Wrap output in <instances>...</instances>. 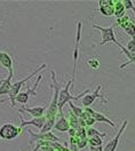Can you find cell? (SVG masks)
Returning a JSON list of instances; mask_svg holds the SVG:
<instances>
[{
    "mask_svg": "<svg viewBox=\"0 0 135 151\" xmlns=\"http://www.w3.org/2000/svg\"><path fill=\"white\" fill-rule=\"evenodd\" d=\"M76 141H77V145H78V149H79V150L85 149V147H87V144H88V139H83V140L76 139Z\"/></svg>",
    "mask_w": 135,
    "mask_h": 151,
    "instance_id": "cell-28",
    "label": "cell"
},
{
    "mask_svg": "<svg viewBox=\"0 0 135 151\" xmlns=\"http://www.w3.org/2000/svg\"><path fill=\"white\" fill-rule=\"evenodd\" d=\"M128 21H131L129 19V16L128 15H125V16H123V17H120V19H118L116 21V23H115V25H118L119 28H121L124 24H126Z\"/></svg>",
    "mask_w": 135,
    "mask_h": 151,
    "instance_id": "cell-27",
    "label": "cell"
},
{
    "mask_svg": "<svg viewBox=\"0 0 135 151\" xmlns=\"http://www.w3.org/2000/svg\"><path fill=\"white\" fill-rule=\"evenodd\" d=\"M46 68H47V64H46V63H42V64H40L38 68H36V70L32 71L28 77H24V78L19 79V80H17V81H14V83H13L11 88H10L9 93H8V101H9V103L11 106H16L15 99H16V96L19 94V92L22 91V87L24 86V84L28 83L31 78L36 77V76L39 75V73H41L42 70H45Z\"/></svg>",
    "mask_w": 135,
    "mask_h": 151,
    "instance_id": "cell-2",
    "label": "cell"
},
{
    "mask_svg": "<svg viewBox=\"0 0 135 151\" xmlns=\"http://www.w3.org/2000/svg\"><path fill=\"white\" fill-rule=\"evenodd\" d=\"M84 123H85V126H86V127H92V126H93L94 124L96 123V122H95V119H94V118H92V117H88V118H87V119L85 120V122H84Z\"/></svg>",
    "mask_w": 135,
    "mask_h": 151,
    "instance_id": "cell-29",
    "label": "cell"
},
{
    "mask_svg": "<svg viewBox=\"0 0 135 151\" xmlns=\"http://www.w3.org/2000/svg\"><path fill=\"white\" fill-rule=\"evenodd\" d=\"M19 119H21V128L23 129L25 126H34L36 128H38V129H41L42 128V126H44V124L46 122V118H45V116L44 117H40V118H32V119H30V120H25L24 118H23V116L19 113Z\"/></svg>",
    "mask_w": 135,
    "mask_h": 151,
    "instance_id": "cell-13",
    "label": "cell"
},
{
    "mask_svg": "<svg viewBox=\"0 0 135 151\" xmlns=\"http://www.w3.org/2000/svg\"><path fill=\"white\" fill-rule=\"evenodd\" d=\"M41 79H42V72L38 75V78L34 81V84H33L32 87H28V88H25V89H23V91L19 92V94L15 99V102L16 103H21L22 105H25V104L28 103L30 96H36L37 95V88H38Z\"/></svg>",
    "mask_w": 135,
    "mask_h": 151,
    "instance_id": "cell-5",
    "label": "cell"
},
{
    "mask_svg": "<svg viewBox=\"0 0 135 151\" xmlns=\"http://www.w3.org/2000/svg\"><path fill=\"white\" fill-rule=\"evenodd\" d=\"M0 65L6 70H11L14 69V61L7 52H4L0 49Z\"/></svg>",
    "mask_w": 135,
    "mask_h": 151,
    "instance_id": "cell-15",
    "label": "cell"
},
{
    "mask_svg": "<svg viewBox=\"0 0 135 151\" xmlns=\"http://www.w3.org/2000/svg\"><path fill=\"white\" fill-rule=\"evenodd\" d=\"M115 23L111 24L110 27L108 28H103V27H100L97 24H92V28L95 29V30H98L101 32V37H102V40L98 42V46H103L106 44H109V42H113V44H117L118 40L116 38V35H115Z\"/></svg>",
    "mask_w": 135,
    "mask_h": 151,
    "instance_id": "cell-4",
    "label": "cell"
},
{
    "mask_svg": "<svg viewBox=\"0 0 135 151\" xmlns=\"http://www.w3.org/2000/svg\"><path fill=\"white\" fill-rule=\"evenodd\" d=\"M39 149H40V147H39L38 144H36V148H34V149H32V151H38Z\"/></svg>",
    "mask_w": 135,
    "mask_h": 151,
    "instance_id": "cell-31",
    "label": "cell"
},
{
    "mask_svg": "<svg viewBox=\"0 0 135 151\" xmlns=\"http://www.w3.org/2000/svg\"><path fill=\"white\" fill-rule=\"evenodd\" d=\"M53 128H54L55 131H58V132L68 133L69 129H70V125H69V122H68V119L64 116H60L57 122L54 124Z\"/></svg>",
    "mask_w": 135,
    "mask_h": 151,
    "instance_id": "cell-16",
    "label": "cell"
},
{
    "mask_svg": "<svg viewBox=\"0 0 135 151\" xmlns=\"http://www.w3.org/2000/svg\"><path fill=\"white\" fill-rule=\"evenodd\" d=\"M84 110H85L87 113H89V116H90L92 118H94V119H95V122L108 124V125H110L111 127L116 128V124L113 123L111 119H109L106 116H104L102 112H97V111H95V110H94V109H92V108H85Z\"/></svg>",
    "mask_w": 135,
    "mask_h": 151,
    "instance_id": "cell-10",
    "label": "cell"
},
{
    "mask_svg": "<svg viewBox=\"0 0 135 151\" xmlns=\"http://www.w3.org/2000/svg\"><path fill=\"white\" fill-rule=\"evenodd\" d=\"M87 64H88L89 68H92V69H94V70H97V69L100 68V61L97 60L96 57H90V58H88Z\"/></svg>",
    "mask_w": 135,
    "mask_h": 151,
    "instance_id": "cell-24",
    "label": "cell"
},
{
    "mask_svg": "<svg viewBox=\"0 0 135 151\" xmlns=\"http://www.w3.org/2000/svg\"><path fill=\"white\" fill-rule=\"evenodd\" d=\"M2 80H4V79H0V85H1V83H2Z\"/></svg>",
    "mask_w": 135,
    "mask_h": 151,
    "instance_id": "cell-32",
    "label": "cell"
},
{
    "mask_svg": "<svg viewBox=\"0 0 135 151\" xmlns=\"http://www.w3.org/2000/svg\"><path fill=\"white\" fill-rule=\"evenodd\" d=\"M19 113L27 112L31 114L32 118H40V117H44L45 112H46V106H34V108H29L27 105H23L22 108L17 109Z\"/></svg>",
    "mask_w": 135,
    "mask_h": 151,
    "instance_id": "cell-12",
    "label": "cell"
},
{
    "mask_svg": "<svg viewBox=\"0 0 135 151\" xmlns=\"http://www.w3.org/2000/svg\"><path fill=\"white\" fill-rule=\"evenodd\" d=\"M13 77H14V69L8 71V76L2 80L0 85V96L2 95H8L11 85H13Z\"/></svg>",
    "mask_w": 135,
    "mask_h": 151,
    "instance_id": "cell-14",
    "label": "cell"
},
{
    "mask_svg": "<svg viewBox=\"0 0 135 151\" xmlns=\"http://www.w3.org/2000/svg\"><path fill=\"white\" fill-rule=\"evenodd\" d=\"M86 135H87V139L89 137H94V136H100V137H106V133H101L98 132L97 129L93 128V127H86Z\"/></svg>",
    "mask_w": 135,
    "mask_h": 151,
    "instance_id": "cell-20",
    "label": "cell"
},
{
    "mask_svg": "<svg viewBox=\"0 0 135 151\" xmlns=\"http://www.w3.org/2000/svg\"><path fill=\"white\" fill-rule=\"evenodd\" d=\"M69 142H70V147H69V149L70 151H79L78 149V145H77V141H76V137L75 136H69Z\"/></svg>",
    "mask_w": 135,
    "mask_h": 151,
    "instance_id": "cell-25",
    "label": "cell"
},
{
    "mask_svg": "<svg viewBox=\"0 0 135 151\" xmlns=\"http://www.w3.org/2000/svg\"><path fill=\"white\" fill-rule=\"evenodd\" d=\"M127 125H128V122L124 120L123 124H121V126L118 129V133H117L111 140H109V141L106 142V144L103 147V151H117L118 144H119V141H120V137H121V135L125 132Z\"/></svg>",
    "mask_w": 135,
    "mask_h": 151,
    "instance_id": "cell-8",
    "label": "cell"
},
{
    "mask_svg": "<svg viewBox=\"0 0 135 151\" xmlns=\"http://www.w3.org/2000/svg\"><path fill=\"white\" fill-rule=\"evenodd\" d=\"M101 89H102V85L100 84V85L96 86L95 91H93V92H90V93H88V94L85 95V96L81 99V103H83V105H84L85 108H89L92 104L96 101L97 99H100L103 104L108 103V100L106 99V95L101 94Z\"/></svg>",
    "mask_w": 135,
    "mask_h": 151,
    "instance_id": "cell-7",
    "label": "cell"
},
{
    "mask_svg": "<svg viewBox=\"0 0 135 151\" xmlns=\"http://www.w3.org/2000/svg\"><path fill=\"white\" fill-rule=\"evenodd\" d=\"M21 132H22L21 127H17L15 124L7 122L0 126V140L13 141L21 134Z\"/></svg>",
    "mask_w": 135,
    "mask_h": 151,
    "instance_id": "cell-3",
    "label": "cell"
},
{
    "mask_svg": "<svg viewBox=\"0 0 135 151\" xmlns=\"http://www.w3.org/2000/svg\"><path fill=\"white\" fill-rule=\"evenodd\" d=\"M120 29L125 32L126 35L131 36L132 39L135 38V23L133 22V21H128V22H127L126 24H124Z\"/></svg>",
    "mask_w": 135,
    "mask_h": 151,
    "instance_id": "cell-19",
    "label": "cell"
},
{
    "mask_svg": "<svg viewBox=\"0 0 135 151\" xmlns=\"http://www.w3.org/2000/svg\"><path fill=\"white\" fill-rule=\"evenodd\" d=\"M134 5H135V1H134Z\"/></svg>",
    "mask_w": 135,
    "mask_h": 151,
    "instance_id": "cell-33",
    "label": "cell"
},
{
    "mask_svg": "<svg viewBox=\"0 0 135 151\" xmlns=\"http://www.w3.org/2000/svg\"><path fill=\"white\" fill-rule=\"evenodd\" d=\"M113 9H115V15H113V16H115L117 19L126 15V9H125L124 4H123V1H115Z\"/></svg>",
    "mask_w": 135,
    "mask_h": 151,
    "instance_id": "cell-18",
    "label": "cell"
},
{
    "mask_svg": "<svg viewBox=\"0 0 135 151\" xmlns=\"http://www.w3.org/2000/svg\"><path fill=\"white\" fill-rule=\"evenodd\" d=\"M72 87V80H68L67 84L63 86L61 89H60V93H58V101H57V106H58V116H64L63 114V106L70 102V101H78V100H81L86 94H88L90 91L86 89L81 94H79L78 96H73V95L70 93V88Z\"/></svg>",
    "mask_w": 135,
    "mask_h": 151,
    "instance_id": "cell-1",
    "label": "cell"
},
{
    "mask_svg": "<svg viewBox=\"0 0 135 151\" xmlns=\"http://www.w3.org/2000/svg\"><path fill=\"white\" fill-rule=\"evenodd\" d=\"M125 48L128 53H131V54L135 55V38H133V39H131V40L127 41Z\"/></svg>",
    "mask_w": 135,
    "mask_h": 151,
    "instance_id": "cell-23",
    "label": "cell"
},
{
    "mask_svg": "<svg viewBox=\"0 0 135 151\" xmlns=\"http://www.w3.org/2000/svg\"><path fill=\"white\" fill-rule=\"evenodd\" d=\"M81 28L83 23L77 22V30H76V42H75V49H73V70H72V91L75 88V81L77 76V63L79 58V47H80V40H81Z\"/></svg>",
    "mask_w": 135,
    "mask_h": 151,
    "instance_id": "cell-6",
    "label": "cell"
},
{
    "mask_svg": "<svg viewBox=\"0 0 135 151\" xmlns=\"http://www.w3.org/2000/svg\"><path fill=\"white\" fill-rule=\"evenodd\" d=\"M68 104H69V106H70V110L72 111V113H73L76 117L80 118V117H81V114L84 113V109H83V108H79V106H76V105L73 104V102H72V101L68 102Z\"/></svg>",
    "mask_w": 135,
    "mask_h": 151,
    "instance_id": "cell-21",
    "label": "cell"
},
{
    "mask_svg": "<svg viewBox=\"0 0 135 151\" xmlns=\"http://www.w3.org/2000/svg\"><path fill=\"white\" fill-rule=\"evenodd\" d=\"M89 151H103V145H101V147H89Z\"/></svg>",
    "mask_w": 135,
    "mask_h": 151,
    "instance_id": "cell-30",
    "label": "cell"
},
{
    "mask_svg": "<svg viewBox=\"0 0 135 151\" xmlns=\"http://www.w3.org/2000/svg\"><path fill=\"white\" fill-rule=\"evenodd\" d=\"M28 133L31 136V141L32 142H38V141H49V142H60V139H58L56 135H54L52 132H47V133H33L32 131L28 129Z\"/></svg>",
    "mask_w": 135,
    "mask_h": 151,
    "instance_id": "cell-9",
    "label": "cell"
},
{
    "mask_svg": "<svg viewBox=\"0 0 135 151\" xmlns=\"http://www.w3.org/2000/svg\"><path fill=\"white\" fill-rule=\"evenodd\" d=\"M116 45H117V46H118L119 48H120V50H121V52H123V53L125 54V56L127 57V61H126L125 63H123L121 65L119 66V70H123V69H125L126 66L129 65V64H132V63H134V64H135V55H133V54H131V53H128V52L126 50L125 46H123V45H121V44H120L119 41L117 42Z\"/></svg>",
    "mask_w": 135,
    "mask_h": 151,
    "instance_id": "cell-17",
    "label": "cell"
},
{
    "mask_svg": "<svg viewBox=\"0 0 135 151\" xmlns=\"http://www.w3.org/2000/svg\"><path fill=\"white\" fill-rule=\"evenodd\" d=\"M123 4H124V6H125L126 10H132L135 15V5L133 1H131V0H124Z\"/></svg>",
    "mask_w": 135,
    "mask_h": 151,
    "instance_id": "cell-26",
    "label": "cell"
},
{
    "mask_svg": "<svg viewBox=\"0 0 135 151\" xmlns=\"http://www.w3.org/2000/svg\"><path fill=\"white\" fill-rule=\"evenodd\" d=\"M88 144L89 147H101L103 144V139L100 136H94L88 139Z\"/></svg>",
    "mask_w": 135,
    "mask_h": 151,
    "instance_id": "cell-22",
    "label": "cell"
},
{
    "mask_svg": "<svg viewBox=\"0 0 135 151\" xmlns=\"http://www.w3.org/2000/svg\"><path fill=\"white\" fill-rule=\"evenodd\" d=\"M113 5H115V1H111V0H101L98 2V10L100 13L106 16V17H112L115 15V9H113Z\"/></svg>",
    "mask_w": 135,
    "mask_h": 151,
    "instance_id": "cell-11",
    "label": "cell"
}]
</instances>
